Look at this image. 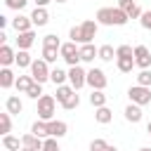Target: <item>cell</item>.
I'll use <instances>...</instances> for the list:
<instances>
[{
  "mask_svg": "<svg viewBox=\"0 0 151 151\" xmlns=\"http://www.w3.org/2000/svg\"><path fill=\"white\" fill-rule=\"evenodd\" d=\"M130 19L127 14L120 9V7H101L97 9V24H104V26H125Z\"/></svg>",
  "mask_w": 151,
  "mask_h": 151,
  "instance_id": "obj_1",
  "label": "cell"
},
{
  "mask_svg": "<svg viewBox=\"0 0 151 151\" xmlns=\"http://www.w3.org/2000/svg\"><path fill=\"white\" fill-rule=\"evenodd\" d=\"M78 90H73L71 85H59L57 87V101L66 109V111H73V109H78V104H80V97L76 94Z\"/></svg>",
  "mask_w": 151,
  "mask_h": 151,
  "instance_id": "obj_2",
  "label": "cell"
},
{
  "mask_svg": "<svg viewBox=\"0 0 151 151\" xmlns=\"http://www.w3.org/2000/svg\"><path fill=\"white\" fill-rule=\"evenodd\" d=\"M54 106H57V99H54L52 94H42V97L38 99V109H35L38 118L50 123V120H52V116H54Z\"/></svg>",
  "mask_w": 151,
  "mask_h": 151,
  "instance_id": "obj_3",
  "label": "cell"
},
{
  "mask_svg": "<svg viewBox=\"0 0 151 151\" xmlns=\"http://www.w3.org/2000/svg\"><path fill=\"white\" fill-rule=\"evenodd\" d=\"M127 97H130V104L146 106V104H151V87H144V85H132V87L127 90Z\"/></svg>",
  "mask_w": 151,
  "mask_h": 151,
  "instance_id": "obj_4",
  "label": "cell"
},
{
  "mask_svg": "<svg viewBox=\"0 0 151 151\" xmlns=\"http://www.w3.org/2000/svg\"><path fill=\"white\" fill-rule=\"evenodd\" d=\"M50 64L45 61V59H33V64H31V76H33V80L35 83H47L50 80Z\"/></svg>",
  "mask_w": 151,
  "mask_h": 151,
  "instance_id": "obj_5",
  "label": "cell"
},
{
  "mask_svg": "<svg viewBox=\"0 0 151 151\" xmlns=\"http://www.w3.org/2000/svg\"><path fill=\"white\" fill-rule=\"evenodd\" d=\"M59 54H61V59L68 64V68L80 64V47H76V42H64L61 50H59Z\"/></svg>",
  "mask_w": 151,
  "mask_h": 151,
  "instance_id": "obj_6",
  "label": "cell"
},
{
  "mask_svg": "<svg viewBox=\"0 0 151 151\" xmlns=\"http://www.w3.org/2000/svg\"><path fill=\"white\" fill-rule=\"evenodd\" d=\"M97 28H99L97 19H85V21L80 24V45L92 42V38L97 35Z\"/></svg>",
  "mask_w": 151,
  "mask_h": 151,
  "instance_id": "obj_7",
  "label": "cell"
},
{
  "mask_svg": "<svg viewBox=\"0 0 151 151\" xmlns=\"http://www.w3.org/2000/svg\"><path fill=\"white\" fill-rule=\"evenodd\" d=\"M68 83L73 90H80L83 85H87V71L80 66H71L68 68Z\"/></svg>",
  "mask_w": 151,
  "mask_h": 151,
  "instance_id": "obj_8",
  "label": "cell"
},
{
  "mask_svg": "<svg viewBox=\"0 0 151 151\" xmlns=\"http://www.w3.org/2000/svg\"><path fill=\"white\" fill-rule=\"evenodd\" d=\"M106 83H109V78H106V73L101 68H90L87 71V85L92 90H104Z\"/></svg>",
  "mask_w": 151,
  "mask_h": 151,
  "instance_id": "obj_9",
  "label": "cell"
},
{
  "mask_svg": "<svg viewBox=\"0 0 151 151\" xmlns=\"http://www.w3.org/2000/svg\"><path fill=\"white\" fill-rule=\"evenodd\" d=\"M134 64L142 71H146L151 66V52H149V47H144V45H137L134 47Z\"/></svg>",
  "mask_w": 151,
  "mask_h": 151,
  "instance_id": "obj_10",
  "label": "cell"
},
{
  "mask_svg": "<svg viewBox=\"0 0 151 151\" xmlns=\"http://www.w3.org/2000/svg\"><path fill=\"white\" fill-rule=\"evenodd\" d=\"M118 7H120L125 14H127V19H139V17L144 14L134 0H118Z\"/></svg>",
  "mask_w": 151,
  "mask_h": 151,
  "instance_id": "obj_11",
  "label": "cell"
},
{
  "mask_svg": "<svg viewBox=\"0 0 151 151\" xmlns=\"http://www.w3.org/2000/svg\"><path fill=\"white\" fill-rule=\"evenodd\" d=\"M12 26H14V31H17V33L33 31V21H31V17H24V14H17V17L12 19Z\"/></svg>",
  "mask_w": 151,
  "mask_h": 151,
  "instance_id": "obj_12",
  "label": "cell"
},
{
  "mask_svg": "<svg viewBox=\"0 0 151 151\" xmlns=\"http://www.w3.org/2000/svg\"><path fill=\"white\" fill-rule=\"evenodd\" d=\"M47 130H50V137H64L66 132H68V125L64 123V120H50L47 123Z\"/></svg>",
  "mask_w": 151,
  "mask_h": 151,
  "instance_id": "obj_13",
  "label": "cell"
},
{
  "mask_svg": "<svg viewBox=\"0 0 151 151\" xmlns=\"http://www.w3.org/2000/svg\"><path fill=\"white\" fill-rule=\"evenodd\" d=\"M21 144H24L26 149H35V151H42V144H45V139L35 137L33 132H26V134L21 137Z\"/></svg>",
  "mask_w": 151,
  "mask_h": 151,
  "instance_id": "obj_14",
  "label": "cell"
},
{
  "mask_svg": "<svg viewBox=\"0 0 151 151\" xmlns=\"http://www.w3.org/2000/svg\"><path fill=\"white\" fill-rule=\"evenodd\" d=\"M0 64L9 68V64H17V52L9 47V45H2L0 47Z\"/></svg>",
  "mask_w": 151,
  "mask_h": 151,
  "instance_id": "obj_15",
  "label": "cell"
},
{
  "mask_svg": "<svg viewBox=\"0 0 151 151\" xmlns=\"http://www.w3.org/2000/svg\"><path fill=\"white\" fill-rule=\"evenodd\" d=\"M31 21H33V26H45V24L50 21L47 9H45V7H35V9L31 12Z\"/></svg>",
  "mask_w": 151,
  "mask_h": 151,
  "instance_id": "obj_16",
  "label": "cell"
},
{
  "mask_svg": "<svg viewBox=\"0 0 151 151\" xmlns=\"http://www.w3.org/2000/svg\"><path fill=\"white\" fill-rule=\"evenodd\" d=\"M33 42H35V33H33V31L17 33V47H19V50H28Z\"/></svg>",
  "mask_w": 151,
  "mask_h": 151,
  "instance_id": "obj_17",
  "label": "cell"
},
{
  "mask_svg": "<svg viewBox=\"0 0 151 151\" xmlns=\"http://www.w3.org/2000/svg\"><path fill=\"white\" fill-rule=\"evenodd\" d=\"M94 57H99V47H94L92 42L80 45V61H94Z\"/></svg>",
  "mask_w": 151,
  "mask_h": 151,
  "instance_id": "obj_18",
  "label": "cell"
},
{
  "mask_svg": "<svg viewBox=\"0 0 151 151\" xmlns=\"http://www.w3.org/2000/svg\"><path fill=\"white\" fill-rule=\"evenodd\" d=\"M14 83H17V78H14L12 68L2 66V68H0V87H2V90H9V87H12Z\"/></svg>",
  "mask_w": 151,
  "mask_h": 151,
  "instance_id": "obj_19",
  "label": "cell"
},
{
  "mask_svg": "<svg viewBox=\"0 0 151 151\" xmlns=\"http://www.w3.org/2000/svg\"><path fill=\"white\" fill-rule=\"evenodd\" d=\"M5 109H7V113H12V116H19V113L24 111V104H21V99H19L17 94H12V97H7V101H5Z\"/></svg>",
  "mask_w": 151,
  "mask_h": 151,
  "instance_id": "obj_20",
  "label": "cell"
},
{
  "mask_svg": "<svg viewBox=\"0 0 151 151\" xmlns=\"http://www.w3.org/2000/svg\"><path fill=\"white\" fill-rule=\"evenodd\" d=\"M125 120H127V123H139V120H142V106L127 104V106H125Z\"/></svg>",
  "mask_w": 151,
  "mask_h": 151,
  "instance_id": "obj_21",
  "label": "cell"
},
{
  "mask_svg": "<svg viewBox=\"0 0 151 151\" xmlns=\"http://www.w3.org/2000/svg\"><path fill=\"white\" fill-rule=\"evenodd\" d=\"M94 120H97L99 125H106V123H111V120H113V111H111L109 106L94 109Z\"/></svg>",
  "mask_w": 151,
  "mask_h": 151,
  "instance_id": "obj_22",
  "label": "cell"
},
{
  "mask_svg": "<svg viewBox=\"0 0 151 151\" xmlns=\"http://www.w3.org/2000/svg\"><path fill=\"white\" fill-rule=\"evenodd\" d=\"M116 66L120 73H130L137 64H134V57H116Z\"/></svg>",
  "mask_w": 151,
  "mask_h": 151,
  "instance_id": "obj_23",
  "label": "cell"
},
{
  "mask_svg": "<svg viewBox=\"0 0 151 151\" xmlns=\"http://www.w3.org/2000/svg\"><path fill=\"white\" fill-rule=\"evenodd\" d=\"M31 132L35 134V137H40V139H47L50 137V130H47V120H35L33 125H31Z\"/></svg>",
  "mask_w": 151,
  "mask_h": 151,
  "instance_id": "obj_24",
  "label": "cell"
},
{
  "mask_svg": "<svg viewBox=\"0 0 151 151\" xmlns=\"http://www.w3.org/2000/svg\"><path fill=\"white\" fill-rule=\"evenodd\" d=\"M50 80L59 87V85H66V80H68V71H64V68H52V73H50Z\"/></svg>",
  "mask_w": 151,
  "mask_h": 151,
  "instance_id": "obj_25",
  "label": "cell"
},
{
  "mask_svg": "<svg viewBox=\"0 0 151 151\" xmlns=\"http://www.w3.org/2000/svg\"><path fill=\"white\" fill-rule=\"evenodd\" d=\"M2 146H5L7 151H21V149H24L21 139H19V137H12V134H5V137H2Z\"/></svg>",
  "mask_w": 151,
  "mask_h": 151,
  "instance_id": "obj_26",
  "label": "cell"
},
{
  "mask_svg": "<svg viewBox=\"0 0 151 151\" xmlns=\"http://www.w3.org/2000/svg\"><path fill=\"white\" fill-rule=\"evenodd\" d=\"M90 104H92L94 109L106 106V94H104V90H92V94H90Z\"/></svg>",
  "mask_w": 151,
  "mask_h": 151,
  "instance_id": "obj_27",
  "label": "cell"
},
{
  "mask_svg": "<svg viewBox=\"0 0 151 151\" xmlns=\"http://www.w3.org/2000/svg\"><path fill=\"white\" fill-rule=\"evenodd\" d=\"M31 64H33V59H31L28 50H19L17 52V66L19 68H31Z\"/></svg>",
  "mask_w": 151,
  "mask_h": 151,
  "instance_id": "obj_28",
  "label": "cell"
},
{
  "mask_svg": "<svg viewBox=\"0 0 151 151\" xmlns=\"http://www.w3.org/2000/svg\"><path fill=\"white\" fill-rule=\"evenodd\" d=\"M33 83H35V80H33V76H19V78H17V83H14V87H17L19 92H28Z\"/></svg>",
  "mask_w": 151,
  "mask_h": 151,
  "instance_id": "obj_29",
  "label": "cell"
},
{
  "mask_svg": "<svg viewBox=\"0 0 151 151\" xmlns=\"http://www.w3.org/2000/svg\"><path fill=\"white\" fill-rule=\"evenodd\" d=\"M59 50H61V47H42V59H45L47 64H54L57 57H61Z\"/></svg>",
  "mask_w": 151,
  "mask_h": 151,
  "instance_id": "obj_30",
  "label": "cell"
},
{
  "mask_svg": "<svg viewBox=\"0 0 151 151\" xmlns=\"http://www.w3.org/2000/svg\"><path fill=\"white\" fill-rule=\"evenodd\" d=\"M99 59H101V61H113V59H116V50H113L111 45H101V47H99Z\"/></svg>",
  "mask_w": 151,
  "mask_h": 151,
  "instance_id": "obj_31",
  "label": "cell"
},
{
  "mask_svg": "<svg viewBox=\"0 0 151 151\" xmlns=\"http://www.w3.org/2000/svg\"><path fill=\"white\" fill-rule=\"evenodd\" d=\"M9 116L12 113H0V132H2V137L9 134V130H12V118Z\"/></svg>",
  "mask_w": 151,
  "mask_h": 151,
  "instance_id": "obj_32",
  "label": "cell"
},
{
  "mask_svg": "<svg viewBox=\"0 0 151 151\" xmlns=\"http://www.w3.org/2000/svg\"><path fill=\"white\" fill-rule=\"evenodd\" d=\"M137 85H144V87H151V71H139L137 73Z\"/></svg>",
  "mask_w": 151,
  "mask_h": 151,
  "instance_id": "obj_33",
  "label": "cell"
},
{
  "mask_svg": "<svg viewBox=\"0 0 151 151\" xmlns=\"http://www.w3.org/2000/svg\"><path fill=\"white\" fill-rule=\"evenodd\" d=\"M116 57H134V47L132 45H118L116 47Z\"/></svg>",
  "mask_w": 151,
  "mask_h": 151,
  "instance_id": "obj_34",
  "label": "cell"
},
{
  "mask_svg": "<svg viewBox=\"0 0 151 151\" xmlns=\"http://www.w3.org/2000/svg\"><path fill=\"white\" fill-rule=\"evenodd\" d=\"M42 47H61V42H59V38L54 33H50V35L42 38Z\"/></svg>",
  "mask_w": 151,
  "mask_h": 151,
  "instance_id": "obj_35",
  "label": "cell"
},
{
  "mask_svg": "<svg viewBox=\"0 0 151 151\" xmlns=\"http://www.w3.org/2000/svg\"><path fill=\"white\" fill-rule=\"evenodd\" d=\"M26 94H28L31 99H40V97H42V85H40V83H33L31 90H28Z\"/></svg>",
  "mask_w": 151,
  "mask_h": 151,
  "instance_id": "obj_36",
  "label": "cell"
},
{
  "mask_svg": "<svg viewBox=\"0 0 151 151\" xmlns=\"http://www.w3.org/2000/svg\"><path fill=\"white\" fill-rule=\"evenodd\" d=\"M42 151H61L59 144H57V137H47L45 144H42Z\"/></svg>",
  "mask_w": 151,
  "mask_h": 151,
  "instance_id": "obj_37",
  "label": "cell"
},
{
  "mask_svg": "<svg viewBox=\"0 0 151 151\" xmlns=\"http://www.w3.org/2000/svg\"><path fill=\"white\" fill-rule=\"evenodd\" d=\"M26 2H28V0H5V5H7L9 9H17V12H21V9L26 7Z\"/></svg>",
  "mask_w": 151,
  "mask_h": 151,
  "instance_id": "obj_38",
  "label": "cell"
},
{
  "mask_svg": "<svg viewBox=\"0 0 151 151\" xmlns=\"http://www.w3.org/2000/svg\"><path fill=\"white\" fill-rule=\"evenodd\" d=\"M139 24H142V28H146V31H151V9H146L142 17H139Z\"/></svg>",
  "mask_w": 151,
  "mask_h": 151,
  "instance_id": "obj_39",
  "label": "cell"
},
{
  "mask_svg": "<svg viewBox=\"0 0 151 151\" xmlns=\"http://www.w3.org/2000/svg\"><path fill=\"white\" fill-rule=\"evenodd\" d=\"M68 38H71V42H80V26H73L71 31H68Z\"/></svg>",
  "mask_w": 151,
  "mask_h": 151,
  "instance_id": "obj_40",
  "label": "cell"
},
{
  "mask_svg": "<svg viewBox=\"0 0 151 151\" xmlns=\"http://www.w3.org/2000/svg\"><path fill=\"white\" fill-rule=\"evenodd\" d=\"M109 144L104 142V139H92V144H90V151H97V149H106Z\"/></svg>",
  "mask_w": 151,
  "mask_h": 151,
  "instance_id": "obj_41",
  "label": "cell"
},
{
  "mask_svg": "<svg viewBox=\"0 0 151 151\" xmlns=\"http://www.w3.org/2000/svg\"><path fill=\"white\" fill-rule=\"evenodd\" d=\"M52 0H35V7H47Z\"/></svg>",
  "mask_w": 151,
  "mask_h": 151,
  "instance_id": "obj_42",
  "label": "cell"
},
{
  "mask_svg": "<svg viewBox=\"0 0 151 151\" xmlns=\"http://www.w3.org/2000/svg\"><path fill=\"white\" fill-rule=\"evenodd\" d=\"M106 151H118V149H116V146H111V144H109V149H106Z\"/></svg>",
  "mask_w": 151,
  "mask_h": 151,
  "instance_id": "obj_43",
  "label": "cell"
},
{
  "mask_svg": "<svg viewBox=\"0 0 151 151\" xmlns=\"http://www.w3.org/2000/svg\"><path fill=\"white\" fill-rule=\"evenodd\" d=\"M139 151H151V146H142V149H139Z\"/></svg>",
  "mask_w": 151,
  "mask_h": 151,
  "instance_id": "obj_44",
  "label": "cell"
},
{
  "mask_svg": "<svg viewBox=\"0 0 151 151\" xmlns=\"http://www.w3.org/2000/svg\"><path fill=\"white\" fill-rule=\"evenodd\" d=\"M146 132H149V134H151V120H149V125H146Z\"/></svg>",
  "mask_w": 151,
  "mask_h": 151,
  "instance_id": "obj_45",
  "label": "cell"
},
{
  "mask_svg": "<svg viewBox=\"0 0 151 151\" xmlns=\"http://www.w3.org/2000/svg\"><path fill=\"white\" fill-rule=\"evenodd\" d=\"M21 151H35V149H26V146H24V149H21Z\"/></svg>",
  "mask_w": 151,
  "mask_h": 151,
  "instance_id": "obj_46",
  "label": "cell"
},
{
  "mask_svg": "<svg viewBox=\"0 0 151 151\" xmlns=\"http://www.w3.org/2000/svg\"><path fill=\"white\" fill-rule=\"evenodd\" d=\"M54 2H66V0H54Z\"/></svg>",
  "mask_w": 151,
  "mask_h": 151,
  "instance_id": "obj_47",
  "label": "cell"
},
{
  "mask_svg": "<svg viewBox=\"0 0 151 151\" xmlns=\"http://www.w3.org/2000/svg\"><path fill=\"white\" fill-rule=\"evenodd\" d=\"M106 149H109V146H106ZM106 149H97V151H106Z\"/></svg>",
  "mask_w": 151,
  "mask_h": 151,
  "instance_id": "obj_48",
  "label": "cell"
}]
</instances>
